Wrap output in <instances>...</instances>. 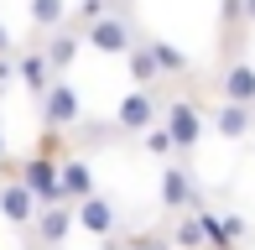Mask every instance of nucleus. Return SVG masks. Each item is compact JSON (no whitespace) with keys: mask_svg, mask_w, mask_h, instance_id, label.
<instances>
[{"mask_svg":"<svg viewBox=\"0 0 255 250\" xmlns=\"http://www.w3.org/2000/svg\"><path fill=\"white\" fill-rule=\"evenodd\" d=\"M37 250H63V245H37Z\"/></svg>","mask_w":255,"mask_h":250,"instance_id":"393cba45","label":"nucleus"},{"mask_svg":"<svg viewBox=\"0 0 255 250\" xmlns=\"http://www.w3.org/2000/svg\"><path fill=\"white\" fill-rule=\"evenodd\" d=\"M172 245H177V250H198V245H208V240H203V214H198V203H193V209H182L177 230H172Z\"/></svg>","mask_w":255,"mask_h":250,"instance_id":"2eb2a0df","label":"nucleus"},{"mask_svg":"<svg viewBox=\"0 0 255 250\" xmlns=\"http://www.w3.org/2000/svg\"><path fill=\"white\" fill-rule=\"evenodd\" d=\"M224 235H229V245L250 240V224H245V214H229V219H224Z\"/></svg>","mask_w":255,"mask_h":250,"instance_id":"aec40b11","label":"nucleus"},{"mask_svg":"<svg viewBox=\"0 0 255 250\" xmlns=\"http://www.w3.org/2000/svg\"><path fill=\"white\" fill-rule=\"evenodd\" d=\"M141 146H146L151 156H161V162H167V156L177 151V135L167 130V120H156V125H146V130H141Z\"/></svg>","mask_w":255,"mask_h":250,"instance_id":"a211bd4d","label":"nucleus"},{"mask_svg":"<svg viewBox=\"0 0 255 250\" xmlns=\"http://www.w3.org/2000/svg\"><path fill=\"white\" fill-rule=\"evenodd\" d=\"M52 78H57V73H52L47 52H42V42H37V47H26V52H16V84H26V89H31V99L47 94Z\"/></svg>","mask_w":255,"mask_h":250,"instance_id":"1a4fd4ad","label":"nucleus"},{"mask_svg":"<svg viewBox=\"0 0 255 250\" xmlns=\"http://www.w3.org/2000/svg\"><path fill=\"white\" fill-rule=\"evenodd\" d=\"M104 250H177V245H172V235L146 230V235H130V240H115V235H110V245H104Z\"/></svg>","mask_w":255,"mask_h":250,"instance_id":"f3484780","label":"nucleus"},{"mask_svg":"<svg viewBox=\"0 0 255 250\" xmlns=\"http://www.w3.org/2000/svg\"><path fill=\"white\" fill-rule=\"evenodd\" d=\"M0 52H16V37H10V26L0 21Z\"/></svg>","mask_w":255,"mask_h":250,"instance_id":"4be33fe9","label":"nucleus"},{"mask_svg":"<svg viewBox=\"0 0 255 250\" xmlns=\"http://www.w3.org/2000/svg\"><path fill=\"white\" fill-rule=\"evenodd\" d=\"M151 47H156V63H161V78H182V73H188V52H177V47H172V42H151Z\"/></svg>","mask_w":255,"mask_h":250,"instance_id":"6ab92c4d","label":"nucleus"},{"mask_svg":"<svg viewBox=\"0 0 255 250\" xmlns=\"http://www.w3.org/2000/svg\"><path fill=\"white\" fill-rule=\"evenodd\" d=\"M214 130L224 135V141H245L255 130V105H240V99H219L214 110Z\"/></svg>","mask_w":255,"mask_h":250,"instance_id":"9d476101","label":"nucleus"},{"mask_svg":"<svg viewBox=\"0 0 255 250\" xmlns=\"http://www.w3.org/2000/svg\"><path fill=\"white\" fill-rule=\"evenodd\" d=\"M16 84V52H0V89Z\"/></svg>","mask_w":255,"mask_h":250,"instance_id":"412c9836","label":"nucleus"},{"mask_svg":"<svg viewBox=\"0 0 255 250\" xmlns=\"http://www.w3.org/2000/svg\"><path fill=\"white\" fill-rule=\"evenodd\" d=\"M73 209H78V224H84L89 235H99V240H110V235L120 230V209H115L110 198H99V193H89V198H78Z\"/></svg>","mask_w":255,"mask_h":250,"instance_id":"6e6552de","label":"nucleus"},{"mask_svg":"<svg viewBox=\"0 0 255 250\" xmlns=\"http://www.w3.org/2000/svg\"><path fill=\"white\" fill-rule=\"evenodd\" d=\"M31 26L37 31H57V26H68V0H31Z\"/></svg>","mask_w":255,"mask_h":250,"instance_id":"dca6fc26","label":"nucleus"},{"mask_svg":"<svg viewBox=\"0 0 255 250\" xmlns=\"http://www.w3.org/2000/svg\"><path fill=\"white\" fill-rule=\"evenodd\" d=\"M89 193H94V172H89V162H84V156H63V198L78 203V198H89Z\"/></svg>","mask_w":255,"mask_h":250,"instance_id":"ddd939ff","label":"nucleus"},{"mask_svg":"<svg viewBox=\"0 0 255 250\" xmlns=\"http://www.w3.org/2000/svg\"><path fill=\"white\" fill-rule=\"evenodd\" d=\"M161 120V105H156V89L151 84H135L130 94L120 99V105H115V135H141L146 125H156Z\"/></svg>","mask_w":255,"mask_h":250,"instance_id":"f257e3e1","label":"nucleus"},{"mask_svg":"<svg viewBox=\"0 0 255 250\" xmlns=\"http://www.w3.org/2000/svg\"><path fill=\"white\" fill-rule=\"evenodd\" d=\"M245 26H255V0H245Z\"/></svg>","mask_w":255,"mask_h":250,"instance_id":"5701e85b","label":"nucleus"},{"mask_svg":"<svg viewBox=\"0 0 255 250\" xmlns=\"http://www.w3.org/2000/svg\"><path fill=\"white\" fill-rule=\"evenodd\" d=\"M37 110H42V125H47V130H73L78 125L84 105H78V89L68 84V73H57L47 84V94L37 99Z\"/></svg>","mask_w":255,"mask_h":250,"instance_id":"f03ea898","label":"nucleus"},{"mask_svg":"<svg viewBox=\"0 0 255 250\" xmlns=\"http://www.w3.org/2000/svg\"><path fill=\"white\" fill-rule=\"evenodd\" d=\"M193 203H203L193 172H188V167H161V209L182 214V209H193Z\"/></svg>","mask_w":255,"mask_h":250,"instance_id":"0eeeda50","label":"nucleus"},{"mask_svg":"<svg viewBox=\"0 0 255 250\" xmlns=\"http://www.w3.org/2000/svg\"><path fill=\"white\" fill-rule=\"evenodd\" d=\"M219 99L255 105V68H250V63H229L224 73H219Z\"/></svg>","mask_w":255,"mask_h":250,"instance_id":"f8f14e48","label":"nucleus"},{"mask_svg":"<svg viewBox=\"0 0 255 250\" xmlns=\"http://www.w3.org/2000/svg\"><path fill=\"white\" fill-rule=\"evenodd\" d=\"M125 63H130V78H135V84H161V63H156V47H151V42H135V47L130 52H125Z\"/></svg>","mask_w":255,"mask_h":250,"instance_id":"4468645a","label":"nucleus"},{"mask_svg":"<svg viewBox=\"0 0 255 250\" xmlns=\"http://www.w3.org/2000/svg\"><path fill=\"white\" fill-rule=\"evenodd\" d=\"M161 120H167L172 135H177V151H193V146L203 141V130H208L203 110L193 105V99H167V105H161Z\"/></svg>","mask_w":255,"mask_h":250,"instance_id":"20e7f679","label":"nucleus"},{"mask_svg":"<svg viewBox=\"0 0 255 250\" xmlns=\"http://www.w3.org/2000/svg\"><path fill=\"white\" fill-rule=\"evenodd\" d=\"M37 209H42V198H37L26 183H21L16 172H5V183H0V219H5V224H16V230H31Z\"/></svg>","mask_w":255,"mask_h":250,"instance_id":"39448f33","label":"nucleus"},{"mask_svg":"<svg viewBox=\"0 0 255 250\" xmlns=\"http://www.w3.org/2000/svg\"><path fill=\"white\" fill-rule=\"evenodd\" d=\"M78 42H84V31H78L73 21H68V26H57V31H47L42 52H47L52 73H68V68H73V58H78Z\"/></svg>","mask_w":255,"mask_h":250,"instance_id":"9b49d317","label":"nucleus"},{"mask_svg":"<svg viewBox=\"0 0 255 250\" xmlns=\"http://www.w3.org/2000/svg\"><path fill=\"white\" fill-rule=\"evenodd\" d=\"M84 42L94 52H104V58H125V52L135 47V31H130V21L120 16V5H115V10H104L99 21L84 26Z\"/></svg>","mask_w":255,"mask_h":250,"instance_id":"7ed1b4c3","label":"nucleus"},{"mask_svg":"<svg viewBox=\"0 0 255 250\" xmlns=\"http://www.w3.org/2000/svg\"><path fill=\"white\" fill-rule=\"evenodd\" d=\"M73 224H78V209H73L68 198L42 203L37 219H31V240H37V245H63L68 235H73Z\"/></svg>","mask_w":255,"mask_h":250,"instance_id":"423d86ee","label":"nucleus"},{"mask_svg":"<svg viewBox=\"0 0 255 250\" xmlns=\"http://www.w3.org/2000/svg\"><path fill=\"white\" fill-rule=\"evenodd\" d=\"M0 172H10V162H5V135H0Z\"/></svg>","mask_w":255,"mask_h":250,"instance_id":"b1692460","label":"nucleus"}]
</instances>
